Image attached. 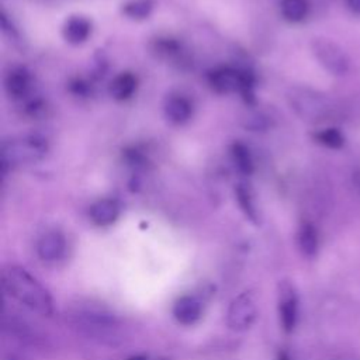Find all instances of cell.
<instances>
[{
    "label": "cell",
    "mask_w": 360,
    "mask_h": 360,
    "mask_svg": "<svg viewBox=\"0 0 360 360\" xmlns=\"http://www.w3.org/2000/svg\"><path fill=\"white\" fill-rule=\"evenodd\" d=\"M1 285L8 295L30 309L41 315H51L53 312L49 292L25 269L14 264L4 267L1 270Z\"/></svg>",
    "instance_id": "1"
},
{
    "label": "cell",
    "mask_w": 360,
    "mask_h": 360,
    "mask_svg": "<svg viewBox=\"0 0 360 360\" xmlns=\"http://www.w3.org/2000/svg\"><path fill=\"white\" fill-rule=\"evenodd\" d=\"M73 326L86 338L107 346H118L124 340L121 322L98 308H83L72 314Z\"/></svg>",
    "instance_id": "2"
},
{
    "label": "cell",
    "mask_w": 360,
    "mask_h": 360,
    "mask_svg": "<svg viewBox=\"0 0 360 360\" xmlns=\"http://www.w3.org/2000/svg\"><path fill=\"white\" fill-rule=\"evenodd\" d=\"M46 153V143L35 136L13 139L1 146V167H15L20 165L41 160Z\"/></svg>",
    "instance_id": "3"
},
{
    "label": "cell",
    "mask_w": 360,
    "mask_h": 360,
    "mask_svg": "<svg viewBox=\"0 0 360 360\" xmlns=\"http://www.w3.org/2000/svg\"><path fill=\"white\" fill-rule=\"evenodd\" d=\"M290 103L300 117L309 121L325 118L330 110L329 100L323 94L309 89H295L290 94Z\"/></svg>",
    "instance_id": "4"
},
{
    "label": "cell",
    "mask_w": 360,
    "mask_h": 360,
    "mask_svg": "<svg viewBox=\"0 0 360 360\" xmlns=\"http://www.w3.org/2000/svg\"><path fill=\"white\" fill-rule=\"evenodd\" d=\"M256 316L257 305L255 295L250 291H243L232 300L226 315V323L232 330L240 332L249 329L253 325Z\"/></svg>",
    "instance_id": "5"
},
{
    "label": "cell",
    "mask_w": 360,
    "mask_h": 360,
    "mask_svg": "<svg viewBox=\"0 0 360 360\" xmlns=\"http://www.w3.org/2000/svg\"><path fill=\"white\" fill-rule=\"evenodd\" d=\"M312 51L318 62L335 76H342L349 70V58L346 52L329 39H315L312 42Z\"/></svg>",
    "instance_id": "6"
},
{
    "label": "cell",
    "mask_w": 360,
    "mask_h": 360,
    "mask_svg": "<svg viewBox=\"0 0 360 360\" xmlns=\"http://www.w3.org/2000/svg\"><path fill=\"white\" fill-rule=\"evenodd\" d=\"M208 82L211 87L218 93L240 91L243 94H248L252 87L253 79L252 75L248 72H240L231 68H221L210 73Z\"/></svg>",
    "instance_id": "7"
},
{
    "label": "cell",
    "mask_w": 360,
    "mask_h": 360,
    "mask_svg": "<svg viewBox=\"0 0 360 360\" xmlns=\"http://www.w3.org/2000/svg\"><path fill=\"white\" fill-rule=\"evenodd\" d=\"M278 315L285 332H292L298 319V297L288 281L278 285Z\"/></svg>",
    "instance_id": "8"
},
{
    "label": "cell",
    "mask_w": 360,
    "mask_h": 360,
    "mask_svg": "<svg viewBox=\"0 0 360 360\" xmlns=\"http://www.w3.org/2000/svg\"><path fill=\"white\" fill-rule=\"evenodd\" d=\"M38 255L42 260L46 262H52V260H58L63 256L65 249H66V242L65 238L62 236V233L52 231L45 233L39 242H38Z\"/></svg>",
    "instance_id": "9"
},
{
    "label": "cell",
    "mask_w": 360,
    "mask_h": 360,
    "mask_svg": "<svg viewBox=\"0 0 360 360\" xmlns=\"http://www.w3.org/2000/svg\"><path fill=\"white\" fill-rule=\"evenodd\" d=\"M173 315L180 323L191 325L201 316V302L191 295H183L174 302Z\"/></svg>",
    "instance_id": "10"
},
{
    "label": "cell",
    "mask_w": 360,
    "mask_h": 360,
    "mask_svg": "<svg viewBox=\"0 0 360 360\" xmlns=\"http://www.w3.org/2000/svg\"><path fill=\"white\" fill-rule=\"evenodd\" d=\"M120 208L118 204L114 200L104 198L97 202H94L90 208V218L97 225H110L112 224L118 217Z\"/></svg>",
    "instance_id": "11"
},
{
    "label": "cell",
    "mask_w": 360,
    "mask_h": 360,
    "mask_svg": "<svg viewBox=\"0 0 360 360\" xmlns=\"http://www.w3.org/2000/svg\"><path fill=\"white\" fill-rule=\"evenodd\" d=\"M297 242L301 253L307 257H314L318 252L319 246V239H318V232L315 226L311 222H302L298 228L297 233Z\"/></svg>",
    "instance_id": "12"
},
{
    "label": "cell",
    "mask_w": 360,
    "mask_h": 360,
    "mask_svg": "<svg viewBox=\"0 0 360 360\" xmlns=\"http://www.w3.org/2000/svg\"><path fill=\"white\" fill-rule=\"evenodd\" d=\"M191 103L183 96H172L167 98L165 111L167 118L174 124L186 122L191 115Z\"/></svg>",
    "instance_id": "13"
},
{
    "label": "cell",
    "mask_w": 360,
    "mask_h": 360,
    "mask_svg": "<svg viewBox=\"0 0 360 360\" xmlns=\"http://www.w3.org/2000/svg\"><path fill=\"white\" fill-rule=\"evenodd\" d=\"M91 31L89 20L83 17H72L68 20L63 28V37L70 44H82L87 39Z\"/></svg>",
    "instance_id": "14"
},
{
    "label": "cell",
    "mask_w": 360,
    "mask_h": 360,
    "mask_svg": "<svg viewBox=\"0 0 360 360\" xmlns=\"http://www.w3.org/2000/svg\"><path fill=\"white\" fill-rule=\"evenodd\" d=\"M136 89V79L132 73H121L115 76L110 84V94L115 100L129 98Z\"/></svg>",
    "instance_id": "15"
},
{
    "label": "cell",
    "mask_w": 360,
    "mask_h": 360,
    "mask_svg": "<svg viewBox=\"0 0 360 360\" xmlns=\"http://www.w3.org/2000/svg\"><path fill=\"white\" fill-rule=\"evenodd\" d=\"M30 89V75L24 69H15L6 79V90L11 97H22Z\"/></svg>",
    "instance_id": "16"
},
{
    "label": "cell",
    "mask_w": 360,
    "mask_h": 360,
    "mask_svg": "<svg viewBox=\"0 0 360 360\" xmlns=\"http://www.w3.org/2000/svg\"><path fill=\"white\" fill-rule=\"evenodd\" d=\"M281 13L285 20L291 22H298L304 20L308 14L307 0H281Z\"/></svg>",
    "instance_id": "17"
},
{
    "label": "cell",
    "mask_w": 360,
    "mask_h": 360,
    "mask_svg": "<svg viewBox=\"0 0 360 360\" xmlns=\"http://www.w3.org/2000/svg\"><path fill=\"white\" fill-rule=\"evenodd\" d=\"M314 139L318 143H321L326 148H330V149H340L346 142L345 135L338 128L321 129L314 135Z\"/></svg>",
    "instance_id": "18"
},
{
    "label": "cell",
    "mask_w": 360,
    "mask_h": 360,
    "mask_svg": "<svg viewBox=\"0 0 360 360\" xmlns=\"http://www.w3.org/2000/svg\"><path fill=\"white\" fill-rule=\"evenodd\" d=\"M232 156H233L235 165L239 169V172H242L245 174L252 173L253 163H252L250 153H249V150H248V148L245 145L235 143L233 148H232Z\"/></svg>",
    "instance_id": "19"
},
{
    "label": "cell",
    "mask_w": 360,
    "mask_h": 360,
    "mask_svg": "<svg viewBox=\"0 0 360 360\" xmlns=\"http://www.w3.org/2000/svg\"><path fill=\"white\" fill-rule=\"evenodd\" d=\"M236 198H238V202H239L242 211L246 214V217H248L252 222L257 224V222H259V217H257V211H256V208H255L253 200H252V197H250V194H249V190L245 188L243 186H239V187L236 188Z\"/></svg>",
    "instance_id": "20"
},
{
    "label": "cell",
    "mask_w": 360,
    "mask_h": 360,
    "mask_svg": "<svg viewBox=\"0 0 360 360\" xmlns=\"http://www.w3.org/2000/svg\"><path fill=\"white\" fill-rule=\"evenodd\" d=\"M152 4L149 0H134L124 6V13L131 18H145L150 13Z\"/></svg>",
    "instance_id": "21"
},
{
    "label": "cell",
    "mask_w": 360,
    "mask_h": 360,
    "mask_svg": "<svg viewBox=\"0 0 360 360\" xmlns=\"http://www.w3.org/2000/svg\"><path fill=\"white\" fill-rule=\"evenodd\" d=\"M346 4L350 11L354 14H360V0H346Z\"/></svg>",
    "instance_id": "22"
},
{
    "label": "cell",
    "mask_w": 360,
    "mask_h": 360,
    "mask_svg": "<svg viewBox=\"0 0 360 360\" xmlns=\"http://www.w3.org/2000/svg\"><path fill=\"white\" fill-rule=\"evenodd\" d=\"M277 360H291V359H290V356H288L287 352H280Z\"/></svg>",
    "instance_id": "23"
},
{
    "label": "cell",
    "mask_w": 360,
    "mask_h": 360,
    "mask_svg": "<svg viewBox=\"0 0 360 360\" xmlns=\"http://www.w3.org/2000/svg\"><path fill=\"white\" fill-rule=\"evenodd\" d=\"M128 360H148V357L146 356H132Z\"/></svg>",
    "instance_id": "24"
}]
</instances>
